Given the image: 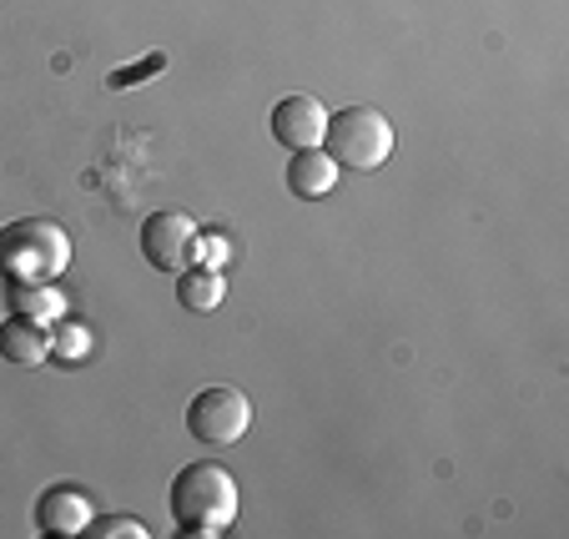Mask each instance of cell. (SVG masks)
<instances>
[{
	"instance_id": "obj_9",
	"label": "cell",
	"mask_w": 569,
	"mask_h": 539,
	"mask_svg": "<svg viewBox=\"0 0 569 539\" xmlns=\"http://www.w3.org/2000/svg\"><path fill=\"white\" fill-rule=\"evenodd\" d=\"M338 187V162L322 147H302L288 157V192L302 197V202H318Z\"/></svg>"
},
{
	"instance_id": "obj_12",
	"label": "cell",
	"mask_w": 569,
	"mask_h": 539,
	"mask_svg": "<svg viewBox=\"0 0 569 539\" xmlns=\"http://www.w3.org/2000/svg\"><path fill=\"white\" fill-rule=\"evenodd\" d=\"M51 353L56 358H87L91 353V333L71 318H61V328H51Z\"/></svg>"
},
{
	"instance_id": "obj_1",
	"label": "cell",
	"mask_w": 569,
	"mask_h": 539,
	"mask_svg": "<svg viewBox=\"0 0 569 539\" xmlns=\"http://www.w3.org/2000/svg\"><path fill=\"white\" fill-rule=\"evenodd\" d=\"M237 505H242L237 499V479L222 465H207V459L177 469V479L167 485V509H172L177 529L197 539L227 535L237 525Z\"/></svg>"
},
{
	"instance_id": "obj_3",
	"label": "cell",
	"mask_w": 569,
	"mask_h": 539,
	"mask_svg": "<svg viewBox=\"0 0 569 539\" xmlns=\"http://www.w3.org/2000/svg\"><path fill=\"white\" fill-rule=\"evenodd\" d=\"M322 151L333 157L338 167H353V172H373L393 157V127L378 107H338L328 111V127H322Z\"/></svg>"
},
{
	"instance_id": "obj_4",
	"label": "cell",
	"mask_w": 569,
	"mask_h": 539,
	"mask_svg": "<svg viewBox=\"0 0 569 539\" xmlns=\"http://www.w3.org/2000/svg\"><path fill=\"white\" fill-rule=\"evenodd\" d=\"M252 429V403L248 393L227 389V383H217V389H202L192 403H187V433H192L197 443H242Z\"/></svg>"
},
{
	"instance_id": "obj_5",
	"label": "cell",
	"mask_w": 569,
	"mask_h": 539,
	"mask_svg": "<svg viewBox=\"0 0 569 539\" xmlns=\"http://www.w3.org/2000/svg\"><path fill=\"white\" fill-rule=\"evenodd\" d=\"M192 242H197V222L177 207H161L141 222V258L157 272H182L192 262Z\"/></svg>"
},
{
	"instance_id": "obj_11",
	"label": "cell",
	"mask_w": 569,
	"mask_h": 539,
	"mask_svg": "<svg viewBox=\"0 0 569 539\" xmlns=\"http://www.w3.org/2000/svg\"><path fill=\"white\" fill-rule=\"evenodd\" d=\"M61 308V298H56L51 282H16V313L26 318H46Z\"/></svg>"
},
{
	"instance_id": "obj_14",
	"label": "cell",
	"mask_w": 569,
	"mask_h": 539,
	"mask_svg": "<svg viewBox=\"0 0 569 539\" xmlns=\"http://www.w3.org/2000/svg\"><path fill=\"white\" fill-rule=\"evenodd\" d=\"M227 258V238L222 232H197V242H192V262H202V268H217V262Z\"/></svg>"
},
{
	"instance_id": "obj_15",
	"label": "cell",
	"mask_w": 569,
	"mask_h": 539,
	"mask_svg": "<svg viewBox=\"0 0 569 539\" xmlns=\"http://www.w3.org/2000/svg\"><path fill=\"white\" fill-rule=\"evenodd\" d=\"M161 66H167V56H147V61L141 66H121V71H111V87L117 91H127V87H141V76H151V71H161Z\"/></svg>"
},
{
	"instance_id": "obj_2",
	"label": "cell",
	"mask_w": 569,
	"mask_h": 539,
	"mask_svg": "<svg viewBox=\"0 0 569 539\" xmlns=\"http://www.w3.org/2000/svg\"><path fill=\"white\" fill-rule=\"evenodd\" d=\"M71 268V238L56 217H16L0 227V278L56 282Z\"/></svg>"
},
{
	"instance_id": "obj_7",
	"label": "cell",
	"mask_w": 569,
	"mask_h": 539,
	"mask_svg": "<svg viewBox=\"0 0 569 539\" xmlns=\"http://www.w3.org/2000/svg\"><path fill=\"white\" fill-rule=\"evenodd\" d=\"M91 499L81 485H51L41 499H36V529L41 535H87L91 525Z\"/></svg>"
},
{
	"instance_id": "obj_8",
	"label": "cell",
	"mask_w": 569,
	"mask_h": 539,
	"mask_svg": "<svg viewBox=\"0 0 569 539\" xmlns=\"http://www.w3.org/2000/svg\"><path fill=\"white\" fill-rule=\"evenodd\" d=\"M0 358L6 363H21V368H41L51 358V328L41 318H26L11 313L0 323Z\"/></svg>"
},
{
	"instance_id": "obj_6",
	"label": "cell",
	"mask_w": 569,
	"mask_h": 539,
	"mask_svg": "<svg viewBox=\"0 0 569 539\" xmlns=\"http://www.w3.org/2000/svg\"><path fill=\"white\" fill-rule=\"evenodd\" d=\"M322 127H328V111H322V101L308 97V91H292V97H282L278 107H272V137L288 151L322 147Z\"/></svg>"
},
{
	"instance_id": "obj_10",
	"label": "cell",
	"mask_w": 569,
	"mask_h": 539,
	"mask_svg": "<svg viewBox=\"0 0 569 539\" xmlns=\"http://www.w3.org/2000/svg\"><path fill=\"white\" fill-rule=\"evenodd\" d=\"M227 298V282H222V268H182L177 272V302H182L187 313H212V308H222Z\"/></svg>"
},
{
	"instance_id": "obj_13",
	"label": "cell",
	"mask_w": 569,
	"mask_h": 539,
	"mask_svg": "<svg viewBox=\"0 0 569 539\" xmlns=\"http://www.w3.org/2000/svg\"><path fill=\"white\" fill-rule=\"evenodd\" d=\"M87 535L91 539H147V525L141 519H131V515H111V519H91L87 525Z\"/></svg>"
}]
</instances>
